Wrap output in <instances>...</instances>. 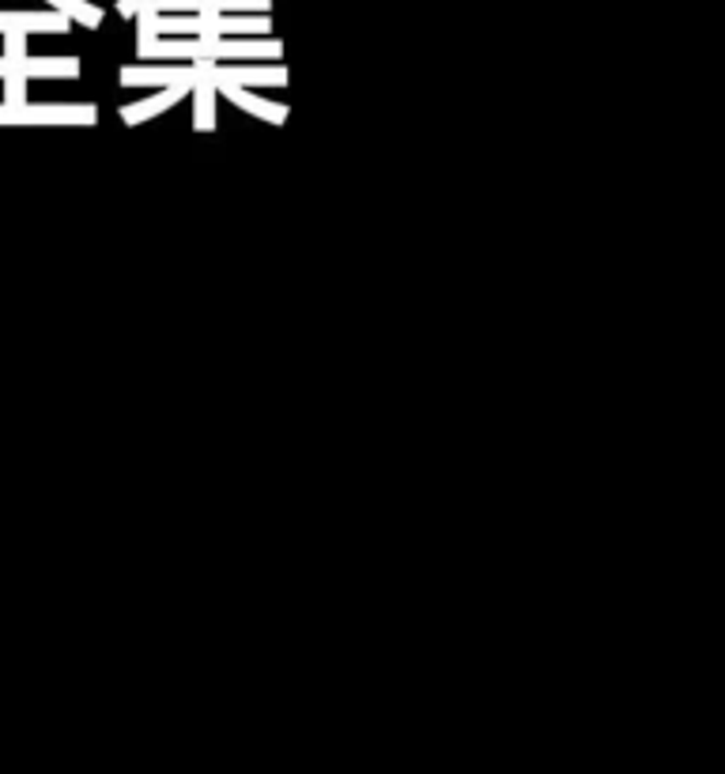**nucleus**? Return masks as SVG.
<instances>
[{
	"instance_id": "obj_1",
	"label": "nucleus",
	"mask_w": 725,
	"mask_h": 774,
	"mask_svg": "<svg viewBox=\"0 0 725 774\" xmlns=\"http://www.w3.org/2000/svg\"><path fill=\"white\" fill-rule=\"evenodd\" d=\"M283 42L280 38H261V34H242V38H209V34H175V38H155L144 57H163V60H280Z\"/></svg>"
},
{
	"instance_id": "obj_2",
	"label": "nucleus",
	"mask_w": 725,
	"mask_h": 774,
	"mask_svg": "<svg viewBox=\"0 0 725 774\" xmlns=\"http://www.w3.org/2000/svg\"><path fill=\"white\" fill-rule=\"evenodd\" d=\"M99 110L94 107H0V125H94Z\"/></svg>"
},
{
	"instance_id": "obj_3",
	"label": "nucleus",
	"mask_w": 725,
	"mask_h": 774,
	"mask_svg": "<svg viewBox=\"0 0 725 774\" xmlns=\"http://www.w3.org/2000/svg\"><path fill=\"white\" fill-rule=\"evenodd\" d=\"M201 68H204V60H197V73H193V76H181V80L167 84L159 95H152L148 102H136V107H125V110H121V121H125V125H141V121H148V118H155V114H163V110H170V107H175V102L181 99V95L193 91V84H197V76H201Z\"/></svg>"
},
{
	"instance_id": "obj_4",
	"label": "nucleus",
	"mask_w": 725,
	"mask_h": 774,
	"mask_svg": "<svg viewBox=\"0 0 725 774\" xmlns=\"http://www.w3.org/2000/svg\"><path fill=\"white\" fill-rule=\"evenodd\" d=\"M212 80H227L238 87H283L288 84V68L283 65H215Z\"/></svg>"
},
{
	"instance_id": "obj_5",
	"label": "nucleus",
	"mask_w": 725,
	"mask_h": 774,
	"mask_svg": "<svg viewBox=\"0 0 725 774\" xmlns=\"http://www.w3.org/2000/svg\"><path fill=\"white\" fill-rule=\"evenodd\" d=\"M197 73V60L189 65H155V68H121L118 80L125 87H167L181 80V76H193Z\"/></svg>"
},
{
	"instance_id": "obj_6",
	"label": "nucleus",
	"mask_w": 725,
	"mask_h": 774,
	"mask_svg": "<svg viewBox=\"0 0 725 774\" xmlns=\"http://www.w3.org/2000/svg\"><path fill=\"white\" fill-rule=\"evenodd\" d=\"M215 91H220V95H227V99L235 102V107L249 110V114H254V118H261V121H272V125H283V121H288V107H272V102L257 99V95H249L246 87H238V84L215 80Z\"/></svg>"
},
{
	"instance_id": "obj_7",
	"label": "nucleus",
	"mask_w": 725,
	"mask_h": 774,
	"mask_svg": "<svg viewBox=\"0 0 725 774\" xmlns=\"http://www.w3.org/2000/svg\"><path fill=\"white\" fill-rule=\"evenodd\" d=\"M212 68L215 60H204L201 76L193 84V95H197V107H193V129L197 133H209L215 125V80H212Z\"/></svg>"
},
{
	"instance_id": "obj_8",
	"label": "nucleus",
	"mask_w": 725,
	"mask_h": 774,
	"mask_svg": "<svg viewBox=\"0 0 725 774\" xmlns=\"http://www.w3.org/2000/svg\"><path fill=\"white\" fill-rule=\"evenodd\" d=\"M8 31H60L65 34L68 31V15L65 12H31V15H23V12H12V15H0V34H8Z\"/></svg>"
},
{
	"instance_id": "obj_9",
	"label": "nucleus",
	"mask_w": 725,
	"mask_h": 774,
	"mask_svg": "<svg viewBox=\"0 0 725 774\" xmlns=\"http://www.w3.org/2000/svg\"><path fill=\"white\" fill-rule=\"evenodd\" d=\"M15 76H80L76 57H15Z\"/></svg>"
},
{
	"instance_id": "obj_10",
	"label": "nucleus",
	"mask_w": 725,
	"mask_h": 774,
	"mask_svg": "<svg viewBox=\"0 0 725 774\" xmlns=\"http://www.w3.org/2000/svg\"><path fill=\"white\" fill-rule=\"evenodd\" d=\"M49 4H57L60 12L68 15V20H80L83 27H91V31H94V27H99V23H102V12H99V8L83 4V0H49Z\"/></svg>"
},
{
	"instance_id": "obj_11",
	"label": "nucleus",
	"mask_w": 725,
	"mask_h": 774,
	"mask_svg": "<svg viewBox=\"0 0 725 774\" xmlns=\"http://www.w3.org/2000/svg\"><path fill=\"white\" fill-rule=\"evenodd\" d=\"M0 76H15V57H0Z\"/></svg>"
},
{
	"instance_id": "obj_12",
	"label": "nucleus",
	"mask_w": 725,
	"mask_h": 774,
	"mask_svg": "<svg viewBox=\"0 0 725 774\" xmlns=\"http://www.w3.org/2000/svg\"><path fill=\"white\" fill-rule=\"evenodd\" d=\"M144 0H121V15H136V8H141Z\"/></svg>"
}]
</instances>
